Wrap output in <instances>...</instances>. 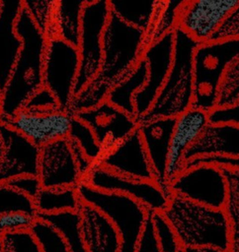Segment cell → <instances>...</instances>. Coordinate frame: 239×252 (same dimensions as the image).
<instances>
[{
  "instance_id": "4",
  "label": "cell",
  "mask_w": 239,
  "mask_h": 252,
  "mask_svg": "<svg viewBox=\"0 0 239 252\" xmlns=\"http://www.w3.org/2000/svg\"><path fill=\"white\" fill-rule=\"evenodd\" d=\"M147 45L145 32L127 25L111 12L103 33L101 68L93 82L110 92L132 71Z\"/></svg>"
},
{
  "instance_id": "42",
  "label": "cell",
  "mask_w": 239,
  "mask_h": 252,
  "mask_svg": "<svg viewBox=\"0 0 239 252\" xmlns=\"http://www.w3.org/2000/svg\"><path fill=\"white\" fill-rule=\"evenodd\" d=\"M239 38V4L228 15L211 40Z\"/></svg>"
},
{
  "instance_id": "29",
  "label": "cell",
  "mask_w": 239,
  "mask_h": 252,
  "mask_svg": "<svg viewBox=\"0 0 239 252\" xmlns=\"http://www.w3.org/2000/svg\"><path fill=\"white\" fill-rule=\"evenodd\" d=\"M68 140L75 143L94 164L97 163L105 154L91 128L82 120L73 117Z\"/></svg>"
},
{
  "instance_id": "44",
  "label": "cell",
  "mask_w": 239,
  "mask_h": 252,
  "mask_svg": "<svg viewBox=\"0 0 239 252\" xmlns=\"http://www.w3.org/2000/svg\"><path fill=\"white\" fill-rule=\"evenodd\" d=\"M70 144H71V148H72V151H73V154H74V158H75L77 166H78L79 171L82 175V178H84L86 176V174L89 172V170L92 168L94 163L89 158H87L85 154L82 152V150L75 143L70 141Z\"/></svg>"
},
{
  "instance_id": "18",
  "label": "cell",
  "mask_w": 239,
  "mask_h": 252,
  "mask_svg": "<svg viewBox=\"0 0 239 252\" xmlns=\"http://www.w3.org/2000/svg\"><path fill=\"white\" fill-rule=\"evenodd\" d=\"M97 163L122 176L154 181L153 170L138 128L106 152Z\"/></svg>"
},
{
  "instance_id": "49",
  "label": "cell",
  "mask_w": 239,
  "mask_h": 252,
  "mask_svg": "<svg viewBox=\"0 0 239 252\" xmlns=\"http://www.w3.org/2000/svg\"><path fill=\"white\" fill-rule=\"evenodd\" d=\"M0 252H1V250H0Z\"/></svg>"
},
{
  "instance_id": "40",
  "label": "cell",
  "mask_w": 239,
  "mask_h": 252,
  "mask_svg": "<svg viewBox=\"0 0 239 252\" xmlns=\"http://www.w3.org/2000/svg\"><path fill=\"white\" fill-rule=\"evenodd\" d=\"M6 183L33 200L42 188L38 175H22L15 177Z\"/></svg>"
},
{
  "instance_id": "32",
  "label": "cell",
  "mask_w": 239,
  "mask_h": 252,
  "mask_svg": "<svg viewBox=\"0 0 239 252\" xmlns=\"http://www.w3.org/2000/svg\"><path fill=\"white\" fill-rule=\"evenodd\" d=\"M151 220L160 252H182L183 247L163 214L151 212Z\"/></svg>"
},
{
  "instance_id": "35",
  "label": "cell",
  "mask_w": 239,
  "mask_h": 252,
  "mask_svg": "<svg viewBox=\"0 0 239 252\" xmlns=\"http://www.w3.org/2000/svg\"><path fill=\"white\" fill-rule=\"evenodd\" d=\"M182 1H166L155 26L148 34V44L177 28V18Z\"/></svg>"
},
{
  "instance_id": "7",
  "label": "cell",
  "mask_w": 239,
  "mask_h": 252,
  "mask_svg": "<svg viewBox=\"0 0 239 252\" xmlns=\"http://www.w3.org/2000/svg\"><path fill=\"white\" fill-rule=\"evenodd\" d=\"M111 16L109 0H86L81 16V32L78 44L79 72L74 96L93 81L101 68L103 59L102 39Z\"/></svg>"
},
{
  "instance_id": "34",
  "label": "cell",
  "mask_w": 239,
  "mask_h": 252,
  "mask_svg": "<svg viewBox=\"0 0 239 252\" xmlns=\"http://www.w3.org/2000/svg\"><path fill=\"white\" fill-rule=\"evenodd\" d=\"M1 252H41L31 230L6 233L0 236Z\"/></svg>"
},
{
  "instance_id": "37",
  "label": "cell",
  "mask_w": 239,
  "mask_h": 252,
  "mask_svg": "<svg viewBox=\"0 0 239 252\" xmlns=\"http://www.w3.org/2000/svg\"><path fill=\"white\" fill-rule=\"evenodd\" d=\"M37 216H32L22 212L6 213L0 216V236L6 233L30 230Z\"/></svg>"
},
{
  "instance_id": "43",
  "label": "cell",
  "mask_w": 239,
  "mask_h": 252,
  "mask_svg": "<svg viewBox=\"0 0 239 252\" xmlns=\"http://www.w3.org/2000/svg\"><path fill=\"white\" fill-rule=\"evenodd\" d=\"M136 252H160L154 233V227L151 220V212L145 222Z\"/></svg>"
},
{
  "instance_id": "48",
  "label": "cell",
  "mask_w": 239,
  "mask_h": 252,
  "mask_svg": "<svg viewBox=\"0 0 239 252\" xmlns=\"http://www.w3.org/2000/svg\"><path fill=\"white\" fill-rule=\"evenodd\" d=\"M0 2H1V0H0Z\"/></svg>"
},
{
  "instance_id": "28",
  "label": "cell",
  "mask_w": 239,
  "mask_h": 252,
  "mask_svg": "<svg viewBox=\"0 0 239 252\" xmlns=\"http://www.w3.org/2000/svg\"><path fill=\"white\" fill-rule=\"evenodd\" d=\"M221 169L227 184V195L223 211L228 219L231 231L228 252H239V171Z\"/></svg>"
},
{
  "instance_id": "47",
  "label": "cell",
  "mask_w": 239,
  "mask_h": 252,
  "mask_svg": "<svg viewBox=\"0 0 239 252\" xmlns=\"http://www.w3.org/2000/svg\"><path fill=\"white\" fill-rule=\"evenodd\" d=\"M1 106H2V91L0 89V114H1Z\"/></svg>"
},
{
  "instance_id": "11",
  "label": "cell",
  "mask_w": 239,
  "mask_h": 252,
  "mask_svg": "<svg viewBox=\"0 0 239 252\" xmlns=\"http://www.w3.org/2000/svg\"><path fill=\"white\" fill-rule=\"evenodd\" d=\"M238 4L239 0H184L178 13L177 28L198 43L210 41Z\"/></svg>"
},
{
  "instance_id": "26",
  "label": "cell",
  "mask_w": 239,
  "mask_h": 252,
  "mask_svg": "<svg viewBox=\"0 0 239 252\" xmlns=\"http://www.w3.org/2000/svg\"><path fill=\"white\" fill-rule=\"evenodd\" d=\"M37 218L47 222L58 231L67 243L70 252H87L79 210L54 214H37Z\"/></svg>"
},
{
  "instance_id": "45",
  "label": "cell",
  "mask_w": 239,
  "mask_h": 252,
  "mask_svg": "<svg viewBox=\"0 0 239 252\" xmlns=\"http://www.w3.org/2000/svg\"><path fill=\"white\" fill-rule=\"evenodd\" d=\"M182 252H224L213 247H189L183 248Z\"/></svg>"
},
{
  "instance_id": "12",
  "label": "cell",
  "mask_w": 239,
  "mask_h": 252,
  "mask_svg": "<svg viewBox=\"0 0 239 252\" xmlns=\"http://www.w3.org/2000/svg\"><path fill=\"white\" fill-rule=\"evenodd\" d=\"M174 55V31L150 42L142 55L147 65V80L134 95L135 118L145 115L159 94L172 66Z\"/></svg>"
},
{
  "instance_id": "8",
  "label": "cell",
  "mask_w": 239,
  "mask_h": 252,
  "mask_svg": "<svg viewBox=\"0 0 239 252\" xmlns=\"http://www.w3.org/2000/svg\"><path fill=\"white\" fill-rule=\"evenodd\" d=\"M79 65L77 47L58 36L47 37L43 57L42 86L54 94L61 109L69 110L70 108Z\"/></svg>"
},
{
  "instance_id": "31",
  "label": "cell",
  "mask_w": 239,
  "mask_h": 252,
  "mask_svg": "<svg viewBox=\"0 0 239 252\" xmlns=\"http://www.w3.org/2000/svg\"><path fill=\"white\" fill-rule=\"evenodd\" d=\"M12 212L37 216L35 202L32 198L17 191L7 183H0V216Z\"/></svg>"
},
{
  "instance_id": "27",
  "label": "cell",
  "mask_w": 239,
  "mask_h": 252,
  "mask_svg": "<svg viewBox=\"0 0 239 252\" xmlns=\"http://www.w3.org/2000/svg\"><path fill=\"white\" fill-rule=\"evenodd\" d=\"M37 214H54L64 211H78L82 202L77 189L41 188L34 199Z\"/></svg>"
},
{
  "instance_id": "15",
  "label": "cell",
  "mask_w": 239,
  "mask_h": 252,
  "mask_svg": "<svg viewBox=\"0 0 239 252\" xmlns=\"http://www.w3.org/2000/svg\"><path fill=\"white\" fill-rule=\"evenodd\" d=\"M74 116L91 128L105 153L123 141L139 126L135 117L107 100L96 107L75 113Z\"/></svg>"
},
{
  "instance_id": "14",
  "label": "cell",
  "mask_w": 239,
  "mask_h": 252,
  "mask_svg": "<svg viewBox=\"0 0 239 252\" xmlns=\"http://www.w3.org/2000/svg\"><path fill=\"white\" fill-rule=\"evenodd\" d=\"M38 177L42 188H76L83 180L68 138L40 148Z\"/></svg>"
},
{
  "instance_id": "22",
  "label": "cell",
  "mask_w": 239,
  "mask_h": 252,
  "mask_svg": "<svg viewBox=\"0 0 239 252\" xmlns=\"http://www.w3.org/2000/svg\"><path fill=\"white\" fill-rule=\"evenodd\" d=\"M79 212L87 252H120V239L113 223L90 205L82 203Z\"/></svg>"
},
{
  "instance_id": "19",
  "label": "cell",
  "mask_w": 239,
  "mask_h": 252,
  "mask_svg": "<svg viewBox=\"0 0 239 252\" xmlns=\"http://www.w3.org/2000/svg\"><path fill=\"white\" fill-rule=\"evenodd\" d=\"M174 124L175 118H158L139 123L138 126L153 170L154 182L170 197H172V194L166 181V168Z\"/></svg>"
},
{
  "instance_id": "1",
  "label": "cell",
  "mask_w": 239,
  "mask_h": 252,
  "mask_svg": "<svg viewBox=\"0 0 239 252\" xmlns=\"http://www.w3.org/2000/svg\"><path fill=\"white\" fill-rule=\"evenodd\" d=\"M15 31L22 41V47L2 91L0 123L11 119L42 87L43 57L47 37L24 6L16 21Z\"/></svg>"
},
{
  "instance_id": "41",
  "label": "cell",
  "mask_w": 239,
  "mask_h": 252,
  "mask_svg": "<svg viewBox=\"0 0 239 252\" xmlns=\"http://www.w3.org/2000/svg\"><path fill=\"white\" fill-rule=\"evenodd\" d=\"M199 163L212 164L220 168L239 171V157H223V156H208V157H200V158L190 159L186 162L185 169Z\"/></svg>"
},
{
  "instance_id": "17",
  "label": "cell",
  "mask_w": 239,
  "mask_h": 252,
  "mask_svg": "<svg viewBox=\"0 0 239 252\" xmlns=\"http://www.w3.org/2000/svg\"><path fill=\"white\" fill-rule=\"evenodd\" d=\"M3 155L0 159V183L22 175H38L40 148L11 126L0 123Z\"/></svg>"
},
{
  "instance_id": "23",
  "label": "cell",
  "mask_w": 239,
  "mask_h": 252,
  "mask_svg": "<svg viewBox=\"0 0 239 252\" xmlns=\"http://www.w3.org/2000/svg\"><path fill=\"white\" fill-rule=\"evenodd\" d=\"M85 1H55L51 25L45 33L46 37L58 36L67 43L78 47Z\"/></svg>"
},
{
  "instance_id": "3",
  "label": "cell",
  "mask_w": 239,
  "mask_h": 252,
  "mask_svg": "<svg viewBox=\"0 0 239 252\" xmlns=\"http://www.w3.org/2000/svg\"><path fill=\"white\" fill-rule=\"evenodd\" d=\"M199 44L181 29L174 30V55L168 77L152 106L138 123L158 118H176L192 107L194 54Z\"/></svg>"
},
{
  "instance_id": "38",
  "label": "cell",
  "mask_w": 239,
  "mask_h": 252,
  "mask_svg": "<svg viewBox=\"0 0 239 252\" xmlns=\"http://www.w3.org/2000/svg\"><path fill=\"white\" fill-rule=\"evenodd\" d=\"M26 110L33 112H50L61 109L58 100L54 94L44 86L40 88L26 102L23 107Z\"/></svg>"
},
{
  "instance_id": "36",
  "label": "cell",
  "mask_w": 239,
  "mask_h": 252,
  "mask_svg": "<svg viewBox=\"0 0 239 252\" xmlns=\"http://www.w3.org/2000/svg\"><path fill=\"white\" fill-rule=\"evenodd\" d=\"M55 1L23 0V6L28 10L39 29L45 34L51 25Z\"/></svg>"
},
{
  "instance_id": "9",
  "label": "cell",
  "mask_w": 239,
  "mask_h": 252,
  "mask_svg": "<svg viewBox=\"0 0 239 252\" xmlns=\"http://www.w3.org/2000/svg\"><path fill=\"white\" fill-rule=\"evenodd\" d=\"M172 196H178L213 209H223L227 184L223 170L199 163L186 168L169 184Z\"/></svg>"
},
{
  "instance_id": "25",
  "label": "cell",
  "mask_w": 239,
  "mask_h": 252,
  "mask_svg": "<svg viewBox=\"0 0 239 252\" xmlns=\"http://www.w3.org/2000/svg\"><path fill=\"white\" fill-rule=\"evenodd\" d=\"M146 80L147 65L145 60L141 58L132 71L110 90L106 100L125 113L135 117L133 98L143 88Z\"/></svg>"
},
{
  "instance_id": "33",
  "label": "cell",
  "mask_w": 239,
  "mask_h": 252,
  "mask_svg": "<svg viewBox=\"0 0 239 252\" xmlns=\"http://www.w3.org/2000/svg\"><path fill=\"white\" fill-rule=\"evenodd\" d=\"M236 102H239V57L224 74L216 106H227Z\"/></svg>"
},
{
  "instance_id": "46",
  "label": "cell",
  "mask_w": 239,
  "mask_h": 252,
  "mask_svg": "<svg viewBox=\"0 0 239 252\" xmlns=\"http://www.w3.org/2000/svg\"><path fill=\"white\" fill-rule=\"evenodd\" d=\"M2 155H3V142H2V138H1V134H0V159H1Z\"/></svg>"
},
{
  "instance_id": "20",
  "label": "cell",
  "mask_w": 239,
  "mask_h": 252,
  "mask_svg": "<svg viewBox=\"0 0 239 252\" xmlns=\"http://www.w3.org/2000/svg\"><path fill=\"white\" fill-rule=\"evenodd\" d=\"M23 0H1L0 2V89L3 91L22 47L15 26Z\"/></svg>"
},
{
  "instance_id": "2",
  "label": "cell",
  "mask_w": 239,
  "mask_h": 252,
  "mask_svg": "<svg viewBox=\"0 0 239 252\" xmlns=\"http://www.w3.org/2000/svg\"><path fill=\"white\" fill-rule=\"evenodd\" d=\"M183 248L213 247L228 252L231 231L223 209L172 196L162 212Z\"/></svg>"
},
{
  "instance_id": "5",
  "label": "cell",
  "mask_w": 239,
  "mask_h": 252,
  "mask_svg": "<svg viewBox=\"0 0 239 252\" xmlns=\"http://www.w3.org/2000/svg\"><path fill=\"white\" fill-rule=\"evenodd\" d=\"M76 189L82 203L97 209L113 223L120 239V252H136L150 211L129 196L99 190L84 181Z\"/></svg>"
},
{
  "instance_id": "39",
  "label": "cell",
  "mask_w": 239,
  "mask_h": 252,
  "mask_svg": "<svg viewBox=\"0 0 239 252\" xmlns=\"http://www.w3.org/2000/svg\"><path fill=\"white\" fill-rule=\"evenodd\" d=\"M209 124H232L239 126V102L216 106L208 112Z\"/></svg>"
},
{
  "instance_id": "30",
  "label": "cell",
  "mask_w": 239,
  "mask_h": 252,
  "mask_svg": "<svg viewBox=\"0 0 239 252\" xmlns=\"http://www.w3.org/2000/svg\"><path fill=\"white\" fill-rule=\"evenodd\" d=\"M30 230L39 243L41 252H70L62 236L47 222L37 218Z\"/></svg>"
},
{
  "instance_id": "21",
  "label": "cell",
  "mask_w": 239,
  "mask_h": 252,
  "mask_svg": "<svg viewBox=\"0 0 239 252\" xmlns=\"http://www.w3.org/2000/svg\"><path fill=\"white\" fill-rule=\"evenodd\" d=\"M239 157V126L209 124L199 139L188 150L185 159L208 157Z\"/></svg>"
},
{
  "instance_id": "6",
  "label": "cell",
  "mask_w": 239,
  "mask_h": 252,
  "mask_svg": "<svg viewBox=\"0 0 239 252\" xmlns=\"http://www.w3.org/2000/svg\"><path fill=\"white\" fill-rule=\"evenodd\" d=\"M239 57V38L199 43L194 54L193 107L211 111L217 105L224 74Z\"/></svg>"
},
{
  "instance_id": "24",
  "label": "cell",
  "mask_w": 239,
  "mask_h": 252,
  "mask_svg": "<svg viewBox=\"0 0 239 252\" xmlns=\"http://www.w3.org/2000/svg\"><path fill=\"white\" fill-rule=\"evenodd\" d=\"M111 12L127 25L147 33L152 31L165 2L154 0L117 1L109 0Z\"/></svg>"
},
{
  "instance_id": "13",
  "label": "cell",
  "mask_w": 239,
  "mask_h": 252,
  "mask_svg": "<svg viewBox=\"0 0 239 252\" xmlns=\"http://www.w3.org/2000/svg\"><path fill=\"white\" fill-rule=\"evenodd\" d=\"M69 110L33 112L22 108L11 119L2 123L11 126L39 148L60 139H67L73 120Z\"/></svg>"
},
{
  "instance_id": "10",
  "label": "cell",
  "mask_w": 239,
  "mask_h": 252,
  "mask_svg": "<svg viewBox=\"0 0 239 252\" xmlns=\"http://www.w3.org/2000/svg\"><path fill=\"white\" fill-rule=\"evenodd\" d=\"M82 181L99 190L129 196L145 206L150 212L162 213L171 198L154 181L122 176L99 163H95L92 166Z\"/></svg>"
},
{
  "instance_id": "16",
  "label": "cell",
  "mask_w": 239,
  "mask_h": 252,
  "mask_svg": "<svg viewBox=\"0 0 239 252\" xmlns=\"http://www.w3.org/2000/svg\"><path fill=\"white\" fill-rule=\"evenodd\" d=\"M208 125V112L193 106L175 118L166 168L168 185L185 170V156L188 150L199 139Z\"/></svg>"
}]
</instances>
